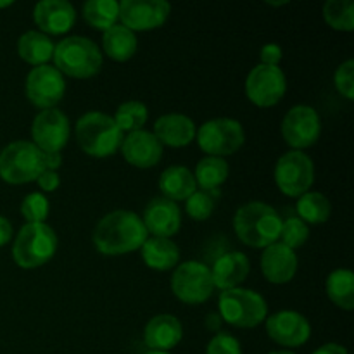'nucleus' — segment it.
Segmentation results:
<instances>
[{
    "instance_id": "9d476101",
    "label": "nucleus",
    "mask_w": 354,
    "mask_h": 354,
    "mask_svg": "<svg viewBox=\"0 0 354 354\" xmlns=\"http://www.w3.org/2000/svg\"><path fill=\"white\" fill-rule=\"evenodd\" d=\"M273 176L283 196L301 197L313 187L315 162L306 152L289 151L279 158Z\"/></svg>"
},
{
    "instance_id": "de8ad7c7",
    "label": "nucleus",
    "mask_w": 354,
    "mask_h": 354,
    "mask_svg": "<svg viewBox=\"0 0 354 354\" xmlns=\"http://www.w3.org/2000/svg\"><path fill=\"white\" fill-rule=\"evenodd\" d=\"M268 354H294V353L286 351V349H283V351H272V353H268Z\"/></svg>"
},
{
    "instance_id": "58836bf2",
    "label": "nucleus",
    "mask_w": 354,
    "mask_h": 354,
    "mask_svg": "<svg viewBox=\"0 0 354 354\" xmlns=\"http://www.w3.org/2000/svg\"><path fill=\"white\" fill-rule=\"evenodd\" d=\"M259 57H261V64L265 66H279L282 62L283 50L280 45L277 44H266L259 50Z\"/></svg>"
},
{
    "instance_id": "ddd939ff",
    "label": "nucleus",
    "mask_w": 354,
    "mask_h": 354,
    "mask_svg": "<svg viewBox=\"0 0 354 354\" xmlns=\"http://www.w3.org/2000/svg\"><path fill=\"white\" fill-rule=\"evenodd\" d=\"M26 97L35 107L52 109L62 100L66 93V80L54 66L45 64L31 69L24 83Z\"/></svg>"
},
{
    "instance_id": "dca6fc26",
    "label": "nucleus",
    "mask_w": 354,
    "mask_h": 354,
    "mask_svg": "<svg viewBox=\"0 0 354 354\" xmlns=\"http://www.w3.org/2000/svg\"><path fill=\"white\" fill-rule=\"evenodd\" d=\"M266 334L283 348H299L311 337V325L299 311L282 310L266 317Z\"/></svg>"
},
{
    "instance_id": "1a4fd4ad",
    "label": "nucleus",
    "mask_w": 354,
    "mask_h": 354,
    "mask_svg": "<svg viewBox=\"0 0 354 354\" xmlns=\"http://www.w3.org/2000/svg\"><path fill=\"white\" fill-rule=\"evenodd\" d=\"M169 286L176 299L192 306L206 303L214 292L209 266L196 259L180 263L173 272Z\"/></svg>"
},
{
    "instance_id": "6ab92c4d",
    "label": "nucleus",
    "mask_w": 354,
    "mask_h": 354,
    "mask_svg": "<svg viewBox=\"0 0 354 354\" xmlns=\"http://www.w3.org/2000/svg\"><path fill=\"white\" fill-rule=\"evenodd\" d=\"M121 154L128 165L140 169L154 168L162 158V145L152 131H131L123 138Z\"/></svg>"
},
{
    "instance_id": "f03ea898",
    "label": "nucleus",
    "mask_w": 354,
    "mask_h": 354,
    "mask_svg": "<svg viewBox=\"0 0 354 354\" xmlns=\"http://www.w3.org/2000/svg\"><path fill=\"white\" fill-rule=\"evenodd\" d=\"M282 216L266 203L252 201L237 209L234 216V230L242 244L254 249H265L279 242Z\"/></svg>"
},
{
    "instance_id": "aec40b11",
    "label": "nucleus",
    "mask_w": 354,
    "mask_h": 354,
    "mask_svg": "<svg viewBox=\"0 0 354 354\" xmlns=\"http://www.w3.org/2000/svg\"><path fill=\"white\" fill-rule=\"evenodd\" d=\"M297 266H299V261H297L296 251L287 245L275 242L263 249L261 272L270 283H275V286L289 283L296 277Z\"/></svg>"
},
{
    "instance_id": "4be33fe9",
    "label": "nucleus",
    "mask_w": 354,
    "mask_h": 354,
    "mask_svg": "<svg viewBox=\"0 0 354 354\" xmlns=\"http://www.w3.org/2000/svg\"><path fill=\"white\" fill-rule=\"evenodd\" d=\"M209 270L214 289H220L223 292V290L235 289L248 279L251 272V263L244 252L230 251L216 258Z\"/></svg>"
},
{
    "instance_id": "f3484780",
    "label": "nucleus",
    "mask_w": 354,
    "mask_h": 354,
    "mask_svg": "<svg viewBox=\"0 0 354 354\" xmlns=\"http://www.w3.org/2000/svg\"><path fill=\"white\" fill-rule=\"evenodd\" d=\"M140 218L147 234H151L152 237L171 239L182 227V211L178 204L162 196L154 197L145 206Z\"/></svg>"
},
{
    "instance_id": "49530a36",
    "label": "nucleus",
    "mask_w": 354,
    "mask_h": 354,
    "mask_svg": "<svg viewBox=\"0 0 354 354\" xmlns=\"http://www.w3.org/2000/svg\"><path fill=\"white\" fill-rule=\"evenodd\" d=\"M12 0H6V2H0V9H6V7H10L12 6Z\"/></svg>"
},
{
    "instance_id": "a211bd4d",
    "label": "nucleus",
    "mask_w": 354,
    "mask_h": 354,
    "mask_svg": "<svg viewBox=\"0 0 354 354\" xmlns=\"http://www.w3.org/2000/svg\"><path fill=\"white\" fill-rule=\"evenodd\" d=\"M33 21L44 35H66L76 23V10L68 0H41L33 9Z\"/></svg>"
},
{
    "instance_id": "a18cd8bd",
    "label": "nucleus",
    "mask_w": 354,
    "mask_h": 354,
    "mask_svg": "<svg viewBox=\"0 0 354 354\" xmlns=\"http://www.w3.org/2000/svg\"><path fill=\"white\" fill-rule=\"evenodd\" d=\"M268 3V6H273V7H280V6H287V0H282V2H266Z\"/></svg>"
},
{
    "instance_id": "6e6552de",
    "label": "nucleus",
    "mask_w": 354,
    "mask_h": 354,
    "mask_svg": "<svg viewBox=\"0 0 354 354\" xmlns=\"http://www.w3.org/2000/svg\"><path fill=\"white\" fill-rule=\"evenodd\" d=\"M196 140L207 156L225 159L244 145L245 131L241 121L234 118H214L197 130Z\"/></svg>"
},
{
    "instance_id": "37998d69",
    "label": "nucleus",
    "mask_w": 354,
    "mask_h": 354,
    "mask_svg": "<svg viewBox=\"0 0 354 354\" xmlns=\"http://www.w3.org/2000/svg\"><path fill=\"white\" fill-rule=\"evenodd\" d=\"M311 354H349V353L344 346L335 344V342H328V344L320 346L317 351H313Z\"/></svg>"
},
{
    "instance_id": "c85d7f7f",
    "label": "nucleus",
    "mask_w": 354,
    "mask_h": 354,
    "mask_svg": "<svg viewBox=\"0 0 354 354\" xmlns=\"http://www.w3.org/2000/svg\"><path fill=\"white\" fill-rule=\"evenodd\" d=\"M325 290L337 308L351 311L354 308V275L351 270L337 268L327 277Z\"/></svg>"
},
{
    "instance_id": "393cba45",
    "label": "nucleus",
    "mask_w": 354,
    "mask_h": 354,
    "mask_svg": "<svg viewBox=\"0 0 354 354\" xmlns=\"http://www.w3.org/2000/svg\"><path fill=\"white\" fill-rule=\"evenodd\" d=\"M159 190L162 197L178 203V201H187L197 190L194 173L182 165L169 166L159 176Z\"/></svg>"
},
{
    "instance_id": "72a5a7b5",
    "label": "nucleus",
    "mask_w": 354,
    "mask_h": 354,
    "mask_svg": "<svg viewBox=\"0 0 354 354\" xmlns=\"http://www.w3.org/2000/svg\"><path fill=\"white\" fill-rule=\"evenodd\" d=\"M310 239V227L299 220L297 216H290L282 221V228H280V244L287 245L289 249L296 251V249L303 248L306 241Z\"/></svg>"
},
{
    "instance_id": "2f4dec72",
    "label": "nucleus",
    "mask_w": 354,
    "mask_h": 354,
    "mask_svg": "<svg viewBox=\"0 0 354 354\" xmlns=\"http://www.w3.org/2000/svg\"><path fill=\"white\" fill-rule=\"evenodd\" d=\"M113 120L123 133L124 131L131 133V131L144 130L145 123L149 120V109L140 100H128V102L118 106V109L114 111Z\"/></svg>"
},
{
    "instance_id": "2eb2a0df",
    "label": "nucleus",
    "mask_w": 354,
    "mask_h": 354,
    "mask_svg": "<svg viewBox=\"0 0 354 354\" xmlns=\"http://www.w3.org/2000/svg\"><path fill=\"white\" fill-rule=\"evenodd\" d=\"M171 3L166 0H123L120 2V24L130 31H151L168 21Z\"/></svg>"
},
{
    "instance_id": "c756f323",
    "label": "nucleus",
    "mask_w": 354,
    "mask_h": 354,
    "mask_svg": "<svg viewBox=\"0 0 354 354\" xmlns=\"http://www.w3.org/2000/svg\"><path fill=\"white\" fill-rule=\"evenodd\" d=\"M296 213L297 218L303 220L308 227L310 225H322L330 218L332 204L322 192L310 190V192L297 197Z\"/></svg>"
},
{
    "instance_id": "4468645a",
    "label": "nucleus",
    "mask_w": 354,
    "mask_h": 354,
    "mask_svg": "<svg viewBox=\"0 0 354 354\" xmlns=\"http://www.w3.org/2000/svg\"><path fill=\"white\" fill-rule=\"evenodd\" d=\"M69 135H71V127H69L68 116L57 107L40 111L33 118V123H31L33 140L31 142L45 154L61 152L68 145Z\"/></svg>"
},
{
    "instance_id": "20e7f679",
    "label": "nucleus",
    "mask_w": 354,
    "mask_h": 354,
    "mask_svg": "<svg viewBox=\"0 0 354 354\" xmlns=\"http://www.w3.org/2000/svg\"><path fill=\"white\" fill-rule=\"evenodd\" d=\"M54 68L62 76L88 80L100 71L104 55L95 41L86 37H66L54 48Z\"/></svg>"
},
{
    "instance_id": "a19ab883",
    "label": "nucleus",
    "mask_w": 354,
    "mask_h": 354,
    "mask_svg": "<svg viewBox=\"0 0 354 354\" xmlns=\"http://www.w3.org/2000/svg\"><path fill=\"white\" fill-rule=\"evenodd\" d=\"M14 235V230H12V225H10V221L7 220L6 216H0V248H3V245H7L10 242V239H12Z\"/></svg>"
},
{
    "instance_id": "c03bdc74",
    "label": "nucleus",
    "mask_w": 354,
    "mask_h": 354,
    "mask_svg": "<svg viewBox=\"0 0 354 354\" xmlns=\"http://www.w3.org/2000/svg\"><path fill=\"white\" fill-rule=\"evenodd\" d=\"M221 324H223V320H221L220 315H218V313H209V315H207V318H206L207 330H211V332L220 330Z\"/></svg>"
},
{
    "instance_id": "09e8293b",
    "label": "nucleus",
    "mask_w": 354,
    "mask_h": 354,
    "mask_svg": "<svg viewBox=\"0 0 354 354\" xmlns=\"http://www.w3.org/2000/svg\"><path fill=\"white\" fill-rule=\"evenodd\" d=\"M145 354H169V353H166V351H149Z\"/></svg>"
},
{
    "instance_id": "cd10ccee",
    "label": "nucleus",
    "mask_w": 354,
    "mask_h": 354,
    "mask_svg": "<svg viewBox=\"0 0 354 354\" xmlns=\"http://www.w3.org/2000/svg\"><path fill=\"white\" fill-rule=\"evenodd\" d=\"M228 173H230V166L225 159L206 156L197 162L194 180L199 190L214 192V190H220V187L227 182Z\"/></svg>"
},
{
    "instance_id": "39448f33",
    "label": "nucleus",
    "mask_w": 354,
    "mask_h": 354,
    "mask_svg": "<svg viewBox=\"0 0 354 354\" xmlns=\"http://www.w3.org/2000/svg\"><path fill=\"white\" fill-rule=\"evenodd\" d=\"M57 251V235L47 223H26L17 232L12 258L19 268L33 270L47 265Z\"/></svg>"
},
{
    "instance_id": "b1692460",
    "label": "nucleus",
    "mask_w": 354,
    "mask_h": 354,
    "mask_svg": "<svg viewBox=\"0 0 354 354\" xmlns=\"http://www.w3.org/2000/svg\"><path fill=\"white\" fill-rule=\"evenodd\" d=\"M145 266L156 272H168L178 266L180 249L171 239L147 237L140 248Z\"/></svg>"
},
{
    "instance_id": "7ed1b4c3",
    "label": "nucleus",
    "mask_w": 354,
    "mask_h": 354,
    "mask_svg": "<svg viewBox=\"0 0 354 354\" xmlns=\"http://www.w3.org/2000/svg\"><path fill=\"white\" fill-rule=\"evenodd\" d=\"M76 142L86 156L104 159L120 151L123 144V131L114 123L113 116L100 111L83 114L75 127Z\"/></svg>"
},
{
    "instance_id": "423d86ee",
    "label": "nucleus",
    "mask_w": 354,
    "mask_h": 354,
    "mask_svg": "<svg viewBox=\"0 0 354 354\" xmlns=\"http://www.w3.org/2000/svg\"><path fill=\"white\" fill-rule=\"evenodd\" d=\"M218 315L225 324L237 328H254L268 317L265 297L252 289L223 290L218 297Z\"/></svg>"
},
{
    "instance_id": "ea45409f",
    "label": "nucleus",
    "mask_w": 354,
    "mask_h": 354,
    "mask_svg": "<svg viewBox=\"0 0 354 354\" xmlns=\"http://www.w3.org/2000/svg\"><path fill=\"white\" fill-rule=\"evenodd\" d=\"M38 187H40L41 192H55L61 185V176H59L57 171H50V169H44L40 173V176L37 178Z\"/></svg>"
},
{
    "instance_id": "4c0bfd02",
    "label": "nucleus",
    "mask_w": 354,
    "mask_h": 354,
    "mask_svg": "<svg viewBox=\"0 0 354 354\" xmlns=\"http://www.w3.org/2000/svg\"><path fill=\"white\" fill-rule=\"evenodd\" d=\"M206 354H242L241 342L227 332H218L207 344Z\"/></svg>"
},
{
    "instance_id": "412c9836",
    "label": "nucleus",
    "mask_w": 354,
    "mask_h": 354,
    "mask_svg": "<svg viewBox=\"0 0 354 354\" xmlns=\"http://www.w3.org/2000/svg\"><path fill=\"white\" fill-rule=\"evenodd\" d=\"M152 133L161 142V145L182 149L196 140L197 128L196 123L185 114L169 113L156 120Z\"/></svg>"
},
{
    "instance_id": "f704fd0d",
    "label": "nucleus",
    "mask_w": 354,
    "mask_h": 354,
    "mask_svg": "<svg viewBox=\"0 0 354 354\" xmlns=\"http://www.w3.org/2000/svg\"><path fill=\"white\" fill-rule=\"evenodd\" d=\"M220 196V190L214 192H204L197 189L189 199L185 201V213L196 221L209 220L214 211V199Z\"/></svg>"
},
{
    "instance_id": "79ce46f5",
    "label": "nucleus",
    "mask_w": 354,
    "mask_h": 354,
    "mask_svg": "<svg viewBox=\"0 0 354 354\" xmlns=\"http://www.w3.org/2000/svg\"><path fill=\"white\" fill-rule=\"evenodd\" d=\"M62 165V154L61 152H48L45 154V169L50 171H57Z\"/></svg>"
},
{
    "instance_id": "f8f14e48",
    "label": "nucleus",
    "mask_w": 354,
    "mask_h": 354,
    "mask_svg": "<svg viewBox=\"0 0 354 354\" xmlns=\"http://www.w3.org/2000/svg\"><path fill=\"white\" fill-rule=\"evenodd\" d=\"M287 92L286 73L280 66L258 64L251 69L245 80V95L254 106L273 107Z\"/></svg>"
},
{
    "instance_id": "bb28decb",
    "label": "nucleus",
    "mask_w": 354,
    "mask_h": 354,
    "mask_svg": "<svg viewBox=\"0 0 354 354\" xmlns=\"http://www.w3.org/2000/svg\"><path fill=\"white\" fill-rule=\"evenodd\" d=\"M138 47L137 35L124 28L123 24H114L102 35V48L109 59L116 62H127L135 55Z\"/></svg>"
},
{
    "instance_id": "7c9ffc66",
    "label": "nucleus",
    "mask_w": 354,
    "mask_h": 354,
    "mask_svg": "<svg viewBox=\"0 0 354 354\" xmlns=\"http://www.w3.org/2000/svg\"><path fill=\"white\" fill-rule=\"evenodd\" d=\"M83 17L95 30L107 31L120 21V2L116 0H88L83 6Z\"/></svg>"
},
{
    "instance_id": "a878e982",
    "label": "nucleus",
    "mask_w": 354,
    "mask_h": 354,
    "mask_svg": "<svg viewBox=\"0 0 354 354\" xmlns=\"http://www.w3.org/2000/svg\"><path fill=\"white\" fill-rule=\"evenodd\" d=\"M54 48L55 44L50 40V37L37 30L26 31L17 40V54L33 68L48 64L54 57Z\"/></svg>"
},
{
    "instance_id": "c9c22d12",
    "label": "nucleus",
    "mask_w": 354,
    "mask_h": 354,
    "mask_svg": "<svg viewBox=\"0 0 354 354\" xmlns=\"http://www.w3.org/2000/svg\"><path fill=\"white\" fill-rule=\"evenodd\" d=\"M50 213V203L41 192H31L21 203V214L28 223H45Z\"/></svg>"
},
{
    "instance_id": "9b49d317",
    "label": "nucleus",
    "mask_w": 354,
    "mask_h": 354,
    "mask_svg": "<svg viewBox=\"0 0 354 354\" xmlns=\"http://www.w3.org/2000/svg\"><path fill=\"white\" fill-rule=\"evenodd\" d=\"M282 137L292 151L313 147L322 135V120L317 111L306 104L290 107L282 120Z\"/></svg>"
},
{
    "instance_id": "5701e85b",
    "label": "nucleus",
    "mask_w": 354,
    "mask_h": 354,
    "mask_svg": "<svg viewBox=\"0 0 354 354\" xmlns=\"http://www.w3.org/2000/svg\"><path fill=\"white\" fill-rule=\"evenodd\" d=\"M183 337V327L175 315H156L144 328V342L151 351H166L176 348Z\"/></svg>"
},
{
    "instance_id": "e433bc0d",
    "label": "nucleus",
    "mask_w": 354,
    "mask_h": 354,
    "mask_svg": "<svg viewBox=\"0 0 354 354\" xmlns=\"http://www.w3.org/2000/svg\"><path fill=\"white\" fill-rule=\"evenodd\" d=\"M334 85H335V90H337L342 97H346L348 100L354 99V61L353 59H348V61L342 62V64L335 69Z\"/></svg>"
},
{
    "instance_id": "473e14b6",
    "label": "nucleus",
    "mask_w": 354,
    "mask_h": 354,
    "mask_svg": "<svg viewBox=\"0 0 354 354\" xmlns=\"http://www.w3.org/2000/svg\"><path fill=\"white\" fill-rule=\"evenodd\" d=\"M322 16L332 30L346 33H351L354 30L353 0H328L322 7Z\"/></svg>"
},
{
    "instance_id": "0eeeda50",
    "label": "nucleus",
    "mask_w": 354,
    "mask_h": 354,
    "mask_svg": "<svg viewBox=\"0 0 354 354\" xmlns=\"http://www.w3.org/2000/svg\"><path fill=\"white\" fill-rule=\"evenodd\" d=\"M45 169V152L33 142L16 140L0 152V178L10 185L37 182Z\"/></svg>"
},
{
    "instance_id": "f257e3e1",
    "label": "nucleus",
    "mask_w": 354,
    "mask_h": 354,
    "mask_svg": "<svg viewBox=\"0 0 354 354\" xmlns=\"http://www.w3.org/2000/svg\"><path fill=\"white\" fill-rule=\"evenodd\" d=\"M92 239L100 254L123 256L142 248L147 241V230L137 213L118 209L100 218Z\"/></svg>"
}]
</instances>
